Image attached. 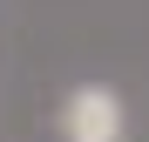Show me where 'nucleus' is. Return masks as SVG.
<instances>
[{"mask_svg":"<svg viewBox=\"0 0 149 142\" xmlns=\"http://www.w3.org/2000/svg\"><path fill=\"white\" fill-rule=\"evenodd\" d=\"M61 142H122L129 135V108L109 81H74L61 95V115H54Z\"/></svg>","mask_w":149,"mask_h":142,"instance_id":"obj_1","label":"nucleus"}]
</instances>
